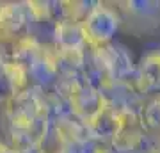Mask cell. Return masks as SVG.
Returning a JSON list of instances; mask_svg holds the SVG:
<instances>
[{"label":"cell","instance_id":"obj_1","mask_svg":"<svg viewBox=\"0 0 160 153\" xmlns=\"http://www.w3.org/2000/svg\"><path fill=\"white\" fill-rule=\"evenodd\" d=\"M34 16L27 2H2L0 7V55L14 61L18 52L32 41Z\"/></svg>","mask_w":160,"mask_h":153},{"label":"cell","instance_id":"obj_2","mask_svg":"<svg viewBox=\"0 0 160 153\" xmlns=\"http://www.w3.org/2000/svg\"><path fill=\"white\" fill-rule=\"evenodd\" d=\"M87 48H102L114 43L118 30H121V16L114 2H92L91 11L82 22Z\"/></svg>","mask_w":160,"mask_h":153},{"label":"cell","instance_id":"obj_3","mask_svg":"<svg viewBox=\"0 0 160 153\" xmlns=\"http://www.w3.org/2000/svg\"><path fill=\"white\" fill-rule=\"evenodd\" d=\"M121 16V28L132 36H149L160 27V0L114 2Z\"/></svg>","mask_w":160,"mask_h":153},{"label":"cell","instance_id":"obj_4","mask_svg":"<svg viewBox=\"0 0 160 153\" xmlns=\"http://www.w3.org/2000/svg\"><path fill=\"white\" fill-rule=\"evenodd\" d=\"M69 109L78 116L87 126L91 125V121L102 112L107 102L102 96V93L91 85L86 80V77L82 75L71 84L69 89V98H68Z\"/></svg>","mask_w":160,"mask_h":153},{"label":"cell","instance_id":"obj_5","mask_svg":"<svg viewBox=\"0 0 160 153\" xmlns=\"http://www.w3.org/2000/svg\"><path fill=\"white\" fill-rule=\"evenodd\" d=\"M0 153H32L11 102H0Z\"/></svg>","mask_w":160,"mask_h":153},{"label":"cell","instance_id":"obj_6","mask_svg":"<svg viewBox=\"0 0 160 153\" xmlns=\"http://www.w3.org/2000/svg\"><path fill=\"white\" fill-rule=\"evenodd\" d=\"M27 89L30 84L22 64L12 61L0 64V102H12Z\"/></svg>","mask_w":160,"mask_h":153},{"label":"cell","instance_id":"obj_7","mask_svg":"<svg viewBox=\"0 0 160 153\" xmlns=\"http://www.w3.org/2000/svg\"><path fill=\"white\" fill-rule=\"evenodd\" d=\"M137 85L144 98L160 94V50L149 52L139 61Z\"/></svg>","mask_w":160,"mask_h":153},{"label":"cell","instance_id":"obj_8","mask_svg":"<svg viewBox=\"0 0 160 153\" xmlns=\"http://www.w3.org/2000/svg\"><path fill=\"white\" fill-rule=\"evenodd\" d=\"M144 132L149 139L160 142V94L146 98L139 110Z\"/></svg>","mask_w":160,"mask_h":153},{"label":"cell","instance_id":"obj_9","mask_svg":"<svg viewBox=\"0 0 160 153\" xmlns=\"http://www.w3.org/2000/svg\"><path fill=\"white\" fill-rule=\"evenodd\" d=\"M2 63H6V59H4V57L0 55V64H2Z\"/></svg>","mask_w":160,"mask_h":153},{"label":"cell","instance_id":"obj_10","mask_svg":"<svg viewBox=\"0 0 160 153\" xmlns=\"http://www.w3.org/2000/svg\"><path fill=\"white\" fill-rule=\"evenodd\" d=\"M0 7H2V2H0Z\"/></svg>","mask_w":160,"mask_h":153}]
</instances>
